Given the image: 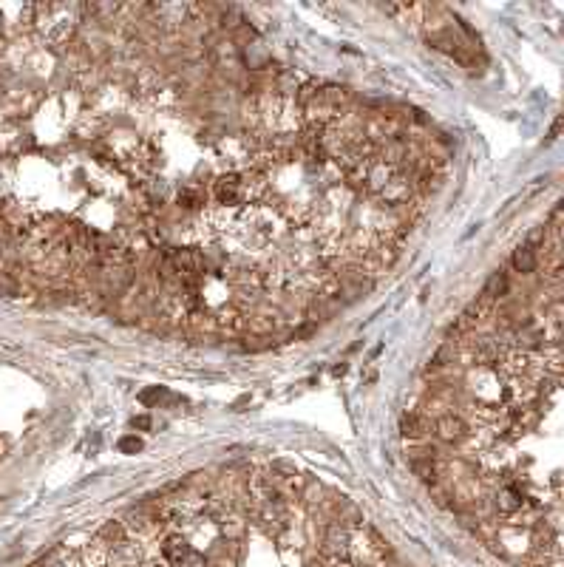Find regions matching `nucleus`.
Segmentation results:
<instances>
[{"mask_svg":"<svg viewBox=\"0 0 564 567\" xmlns=\"http://www.w3.org/2000/svg\"><path fill=\"white\" fill-rule=\"evenodd\" d=\"M511 264H514V270H516V273H522V276H531V273H536V267H539V256H536V250H533V247L522 244V247H516V250H514V259H511Z\"/></svg>","mask_w":564,"mask_h":567,"instance_id":"nucleus-8","label":"nucleus"},{"mask_svg":"<svg viewBox=\"0 0 564 567\" xmlns=\"http://www.w3.org/2000/svg\"><path fill=\"white\" fill-rule=\"evenodd\" d=\"M116 448H119L122 454H136V451L142 448V440H139V437H134V434H128V437H122V440L116 443Z\"/></svg>","mask_w":564,"mask_h":567,"instance_id":"nucleus-16","label":"nucleus"},{"mask_svg":"<svg viewBox=\"0 0 564 567\" xmlns=\"http://www.w3.org/2000/svg\"><path fill=\"white\" fill-rule=\"evenodd\" d=\"M179 205L182 207H202L205 205V193H199V190H193V188H185L182 193H179Z\"/></svg>","mask_w":564,"mask_h":567,"instance_id":"nucleus-14","label":"nucleus"},{"mask_svg":"<svg viewBox=\"0 0 564 567\" xmlns=\"http://www.w3.org/2000/svg\"><path fill=\"white\" fill-rule=\"evenodd\" d=\"M522 505H525V497H522V491H519L516 485H505V488H499V491L494 494V508H497L499 514H505V517L522 511Z\"/></svg>","mask_w":564,"mask_h":567,"instance_id":"nucleus-4","label":"nucleus"},{"mask_svg":"<svg viewBox=\"0 0 564 567\" xmlns=\"http://www.w3.org/2000/svg\"><path fill=\"white\" fill-rule=\"evenodd\" d=\"M380 196L389 202V205H394V207H400V205H408V196H411V182L406 179V176H394L383 190H380Z\"/></svg>","mask_w":564,"mask_h":567,"instance_id":"nucleus-5","label":"nucleus"},{"mask_svg":"<svg viewBox=\"0 0 564 567\" xmlns=\"http://www.w3.org/2000/svg\"><path fill=\"white\" fill-rule=\"evenodd\" d=\"M136 565H139V548L136 545H128V542L114 545L111 567H136Z\"/></svg>","mask_w":564,"mask_h":567,"instance_id":"nucleus-9","label":"nucleus"},{"mask_svg":"<svg viewBox=\"0 0 564 567\" xmlns=\"http://www.w3.org/2000/svg\"><path fill=\"white\" fill-rule=\"evenodd\" d=\"M0 28H3V14H0Z\"/></svg>","mask_w":564,"mask_h":567,"instance_id":"nucleus-22","label":"nucleus"},{"mask_svg":"<svg viewBox=\"0 0 564 567\" xmlns=\"http://www.w3.org/2000/svg\"><path fill=\"white\" fill-rule=\"evenodd\" d=\"M448 363H454V340H445V343L434 352L428 372H431V369H443V366H448Z\"/></svg>","mask_w":564,"mask_h":567,"instance_id":"nucleus-13","label":"nucleus"},{"mask_svg":"<svg viewBox=\"0 0 564 567\" xmlns=\"http://www.w3.org/2000/svg\"><path fill=\"white\" fill-rule=\"evenodd\" d=\"M97 539H99V542H108V545H119V542L125 539V528H122V522H105V525L99 528Z\"/></svg>","mask_w":564,"mask_h":567,"instance_id":"nucleus-12","label":"nucleus"},{"mask_svg":"<svg viewBox=\"0 0 564 567\" xmlns=\"http://www.w3.org/2000/svg\"><path fill=\"white\" fill-rule=\"evenodd\" d=\"M242 188H244V182H242V176L239 173H227V176H222L219 182H216V199L219 202H236L239 199V193H242Z\"/></svg>","mask_w":564,"mask_h":567,"instance_id":"nucleus-7","label":"nucleus"},{"mask_svg":"<svg viewBox=\"0 0 564 567\" xmlns=\"http://www.w3.org/2000/svg\"><path fill=\"white\" fill-rule=\"evenodd\" d=\"M134 426L136 428H151V420L148 417H134Z\"/></svg>","mask_w":564,"mask_h":567,"instance_id":"nucleus-21","label":"nucleus"},{"mask_svg":"<svg viewBox=\"0 0 564 567\" xmlns=\"http://www.w3.org/2000/svg\"><path fill=\"white\" fill-rule=\"evenodd\" d=\"M224 534L233 536V539L242 536V534H244V522H242V519H224Z\"/></svg>","mask_w":564,"mask_h":567,"instance_id":"nucleus-17","label":"nucleus"},{"mask_svg":"<svg viewBox=\"0 0 564 567\" xmlns=\"http://www.w3.org/2000/svg\"><path fill=\"white\" fill-rule=\"evenodd\" d=\"M176 567H207V559H205V554H199V551H188Z\"/></svg>","mask_w":564,"mask_h":567,"instance_id":"nucleus-15","label":"nucleus"},{"mask_svg":"<svg viewBox=\"0 0 564 567\" xmlns=\"http://www.w3.org/2000/svg\"><path fill=\"white\" fill-rule=\"evenodd\" d=\"M346 545H349L346 528H343L340 522L329 525V528H326V536H323V554H326V556H340V554H346Z\"/></svg>","mask_w":564,"mask_h":567,"instance_id":"nucleus-6","label":"nucleus"},{"mask_svg":"<svg viewBox=\"0 0 564 567\" xmlns=\"http://www.w3.org/2000/svg\"><path fill=\"white\" fill-rule=\"evenodd\" d=\"M400 434H403L406 440L420 443V440H425V437L431 434V423H428V417H423V414H417V411H406V414L400 417Z\"/></svg>","mask_w":564,"mask_h":567,"instance_id":"nucleus-3","label":"nucleus"},{"mask_svg":"<svg viewBox=\"0 0 564 567\" xmlns=\"http://www.w3.org/2000/svg\"><path fill=\"white\" fill-rule=\"evenodd\" d=\"M188 551H190V548H188V539H185V536H179V534L168 536V539H165V545H162V554H165V559H168V562H173V565H176V562H179V559L188 554Z\"/></svg>","mask_w":564,"mask_h":567,"instance_id":"nucleus-11","label":"nucleus"},{"mask_svg":"<svg viewBox=\"0 0 564 567\" xmlns=\"http://www.w3.org/2000/svg\"><path fill=\"white\" fill-rule=\"evenodd\" d=\"M153 567H159V565H153Z\"/></svg>","mask_w":564,"mask_h":567,"instance_id":"nucleus-23","label":"nucleus"},{"mask_svg":"<svg viewBox=\"0 0 564 567\" xmlns=\"http://www.w3.org/2000/svg\"><path fill=\"white\" fill-rule=\"evenodd\" d=\"M17 292V281L11 279V276H6V273H0V295H14Z\"/></svg>","mask_w":564,"mask_h":567,"instance_id":"nucleus-18","label":"nucleus"},{"mask_svg":"<svg viewBox=\"0 0 564 567\" xmlns=\"http://www.w3.org/2000/svg\"><path fill=\"white\" fill-rule=\"evenodd\" d=\"M434 437H437L440 443L457 446V443H462V440L468 437V423H465L462 417H457V414H443V417H437V423H434Z\"/></svg>","mask_w":564,"mask_h":567,"instance_id":"nucleus-1","label":"nucleus"},{"mask_svg":"<svg viewBox=\"0 0 564 567\" xmlns=\"http://www.w3.org/2000/svg\"><path fill=\"white\" fill-rule=\"evenodd\" d=\"M508 289H511V284H508V276L502 273V270H497L491 279H488V284H485V289H482V295L485 298H491L494 303L499 301V298H505L508 295Z\"/></svg>","mask_w":564,"mask_h":567,"instance_id":"nucleus-10","label":"nucleus"},{"mask_svg":"<svg viewBox=\"0 0 564 567\" xmlns=\"http://www.w3.org/2000/svg\"><path fill=\"white\" fill-rule=\"evenodd\" d=\"M165 392L162 389H151V392H142V403H151V400H159Z\"/></svg>","mask_w":564,"mask_h":567,"instance_id":"nucleus-20","label":"nucleus"},{"mask_svg":"<svg viewBox=\"0 0 564 567\" xmlns=\"http://www.w3.org/2000/svg\"><path fill=\"white\" fill-rule=\"evenodd\" d=\"M471 355L477 366H497L502 360V343L494 338H477V343L471 346Z\"/></svg>","mask_w":564,"mask_h":567,"instance_id":"nucleus-2","label":"nucleus"},{"mask_svg":"<svg viewBox=\"0 0 564 567\" xmlns=\"http://www.w3.org/2000/svg\"><path fill=\"white\" fill-rule=\"evenodd\" d=\"M545 239H548V227H536V230L528 236V247H533V250H536V244H539V242H545Z\"/></svg>","mask_w":564,"mask_h":567,"instance_id":"nucleus-19","label":"nucleus"}]
</instances>
